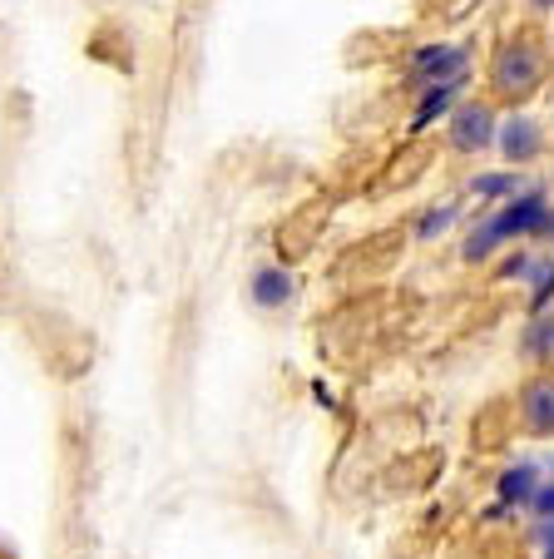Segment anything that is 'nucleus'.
<instances>
[{
  "label": "nucleus",
  "mask_w": 554,
  "mask_h": 559,
  "mask_svg": "<svg viewBox=\"0 0 554 559\" xmlns=\"http://www.w3.org/2000/svg\"><path fill=\"white\" fill-rule=\"evenodd\" d=\"M456 223H460V209H456V203H436V209H426V213L416 218V238H421V243H436V238H446Z\"/></svg>",
  "instance_id": "14"
},
{
  "label": "nucleus",
  "mask_w": 554,
  "mask_h": 559,
  "mask_svg": "<svg viewBox=\"0 0 554 559\" xmlns=\"http://www.w3.org/2000/svg\"><path fill=\"white\" fill-rule=\"evenodd\" d=\"M491 154H500L505 169H534L544 154H550V124H544L540 115H530V109H505L500 124H495V148Z\"/></svg>",
  "instance_id": "2"
},
{
  "label": "nucleus",
  "mask_w": 554,
  "mask_h": 559,
  "mask_svg": "<svg viewBox=\"0 0 554 559\" xmlns=\"http://www.w3.org/2000/svg\"><path fill=\"white\" fill-rule=\"evenodd\" d=\"M520 283L530 287V307H524V312L530 317L550 312V302H554V253L550 248H544V253L530 248V258H524V267H520Z\"/></svg>",
  "instance_id": "10"
},
{
  "label": "nucleus",
  "mask_w": 554,
  "mask_h": 559,
  "mask_svg": "<svg viewBox=\"0 0 554 559\" xmlns=\"http://www.w3.org/2000/svg\"><path fill=\"white\" fill-rule=\"evenodd\" d=\"M515 416H520V431L534 441H554V367L534 371L530 381L515 396Z\"/></svg>",
  "instance_id": "6"
},
{
  "label": "nucleus",
  "mask_w": 554,
  "mask_h": 559,
  "mask_svg": "<svg viewBox=\"0 0 554 559\" xmlns=\"http://www.w3.org/2000/svg\"><path fill=\"white\" fill-rule=\"evenodd\" d=\"M540 480H544L540 461H515V465H505L500 480H495V490H500V506L530 510V500H534V490H540Z\"/></svg>",
  "instance_id": "8"
},
{
  "label": "nucleus",
  "mask_w": 554,
  "mask_h": 559,
  "mask_svg": "<svg viewBox=\"0 0 554 559\" xmlns=\"http://www.w3.org/2000/svg\"><path fill=\"white\" fill-rule=\"evenodd\" d=\"M475 70V50L460 40H426L411 50L406 60V80L416 90H431V85H456V80H471Z\"/></svg>",
  "instance_id": "3"
},
{
  "label": "nucleus",
  "mask_w": 554,
  "mask_h": 559,
  "mask_svg": "<svg viewBox=\"0 0 554 559\" xmlns=\"http://www.w3.org/2000/svg\"><path fill=\"white\" fill-rule=\"evenodd\" d=\"M534 549H540V559H554V520L534 525Z\"/></svg>",
  "instance_id": "16"
},
{
  "label": "nucleus",
  "mask_w": 554,
  "mask_h": 559,
  "mask_svg": "<svg viewBox=\"0 0 554 559\" xmlns=\"http://www.w3.org/2000/svg\"><path fill=\"white\" fill-rule=\"evenodd\" d=\"M297 293L293 283V267L287 263H258L248 273V302L262 307V312H278V307H287Z\"/></svg>",
  "instance_id": "7"
},
{
  "label": "nucleus",
  "mask_w": 554,
  "mask_h": 559,
  "mask_svg": "<svg viewBox=\"0 0 554 559\" xmlns=\"http://www.w3.org/2000/svg\"><path fill=\"white\" fill-rule=\"evenodd\" d=\"M540 471H544V480H540V490H534V500H530V515L534 520H554V461H544Z\"/></svg>",
  "instance_id": "15"
},
{
  "label": "nucleus",
  "mask_w": 554,
  "mask_h": 559,
  "mask_svg": "<svg viewBox=\"0 0 554 559\" xmlns=\"http://www.w3.org/2000/svg\"><path fill=\"white\" fill-rule=\"evenodd\" d=\"M540 243H544V248H550V253H554V213H550V223H544V238H540Z\"/></svg>",
  "instance_id": "18"
},
{
  "label": "nucleus",
  "mask_w": 554,
  "mask_h": 559,
  "mask_svg": "<svg viewBox=\"0 0 554 559\" xmlns=\"http://www.w3.org/2000/svg\"><path fill=\"white\" fill-rule=\"evenodd\" d=\"M530 189V179H524L520 169H491V174H475L471 183H465V193L471 199H481V203H510V199H520V193Z\"/></svg>",
  "instance_id": "11"
},
{
  "label": "nucleus",
  "mask_w": 554,
  "mask_h": 559,
  "mask_svg": "<svg viewBox=\"0 0 554 559\" xmlns=\"http://www.w3.org/2000/svg\"><path fill=\"white\" fill-rule=\"evenodd\" d=\"M534 15H554V0H524Z\"/></svg>",
  "instance_id": "17"
},
{
  "label": "nucleus",
  "mask_w": 554,
  "mask_h": 559,
  "mask_svg": "<svg viewBox=\"0 0 554 559\" xmlns=\"http://www.w3.org/2000/svg\"><path fill=\"white\" fill-rule=\"evenodd\" d=\"M520 357L534 361V367H554V312L540 317H524V332H520Z\"/></svg>",
  "instance_id": "12"
},
{
  "label": "nucleus",
  "mask_w": 554,
  "mask_h": 559,
  "mask_svg": "<svg viewBox=\"0 0 554 559\" xmlns=\"http://www.w3.org/2000/svg\"><path fill=\"white\" fill-rule=\"evenodd\" d=\"M465 85L471 80H456V85H431V90H421V99H416V115H411V129H431V124H446L450 119V109L465 99Z\"/></svg>",
  "instance_id": "9"
},
{
  "label": "nucleus",
  "mask_w": 554,
  "mask_h": 559,
  "mask_svg": "<svg viewBox=\"0 0 554 559\" xmlns=\"http://www.w3.org/2000/svg\"><path fill=\"white\" fill-rule=\"evenodd\" d=\"M495 124H500V109L495 99H460L446 119V148L460 158L491 154L495 148Z\"/></svg>",
  "instance_id": "4"
},
{
  "label": "nucleus",
  "mask_w": 554,
  "mask_h": 559,
  "mask_svg": "<svg viewBox=\"0 0 554 559\" xmlns=\"http://www.w3.org/2000/svg\"><path fill=\"white\" fill-rule=\"evenodd\" d=\"M550 40H554V25H550Z\"/></svg>",
  "instance_id": "19"
},
{
  "label": "nucleus",
  "mask_w": 554,
  "mask_h": 559,
  "mask_svg": "<svg viewBox=\"0 0 554 559\" xmlns=\"http://www.w3.org/2000/svg\"><path fill=\"white\" fill-rule=\"evenodd\" d=\"M550 213H554L550 189L530 183V189H524L520 199L500 203V209H495L491 218H495V228H500L505 248H515V243H540V238H544V223H550Z\"/></svg>",
  "instance_id": "5"
},
{
  "label": "nucleus",
  "mask_w": 554,
  "mask_h": 559,
  "mask_svg": "<svg viewBox=\"0 0 554 559\" xmlns=\"http://www.w3.org/2000/svg\"><path fill=\"white\" fill-rule=\"evenodd\" d=\"M505 253V238H500V228H495V218L485 213V218H475L471 223V233H465V243H460V258L465 263H491V258H500Z\"/></svg>",
  "instance_id": "13"
},
{
  "label": "nucleus",
  "mask_w": 554,
  "mask_h": 559,
  "mask_svg": "<svg viewBox=\"0 0 554 559\" xmlns=\"http://www.w3.org/2000/svg\"><path fill=\"white\" fill-rule=\"evenodd\" d=\"M485 80H491V99H500L510 109L530 105L544 90V80H550V50L534 35H505L491 55Z\"/></svg>",
  "instance_id": "1"
}]
</instances>
